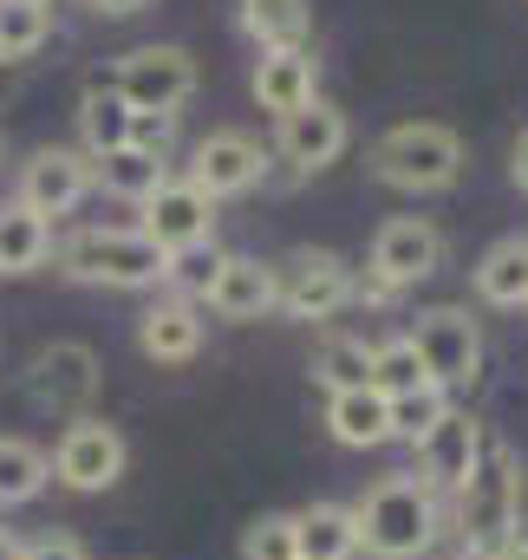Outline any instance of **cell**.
<instances>
[{"label":"cell","instance_id":"2e32d148","mask_svg":"<svg viewBox=\"0 0 528 560\" xmlns=\"http://www.w3.org/2000/svg\"><path fill=\"white\" fill-rule=\"evenodd\" d=\"M313 98H320V59L307 46H287V52H262L255 59V105L262 112L287 118V112H300Z\"/></svg>","mask_w":528,"mask_h":560},{"label":"cell","instance_id":"44dd1931","mask_svg":"<svg viewBox=\"0 0 528 560\" xmlns=\"http://www.w3.org/2000/svg\"><path fill=\"white\" fill-rule=\"evenodd\" d=\"M372 359H379V339H359V332H333L320 339L313 352V385L333 398V392H366L372 385Z\"/></svg>","mask_w":528,"mask_h":560},{"label":"cell","instance_id":"74e56055","mask_svg":"<svg viewBox=\"0 0 528 560\" xmlns=\"http://www.w3.org/2000/svg\"><path fill=\"white\" fill-rule=\"evenodd\" d=\"M457 560H496V555H470V548H463V555H457Z\"/></svg>","mask_w":528,"mask_h":560},{"label":"cell","instance_id":"d4e9b609","mask_svg":"<svg viewBox=\"0 0 528 560\" xmlns=\"http://www.w3.org/2000/svg\"><path fill=\"white\" fill-rule=\"evenodd\" d=\"M131 105L112 92V85H92L85 98H79V138H85V156L99 163V156H112V150H125L131 143Z\"/></svg>","mask_w":528,"mask_h":560},{"label":"cell","instance_id":"7402d4cb","mask_svg":"<svg viewBox=\"0 0 528 560\" xmlns=\"http://www.w3.org/2000/svg\"><path fill=\"white\" fill-rule=\"evenodd\" d=\"M53 255V222L26 202H0V275H33Z\"/></svg>","mask_w":528,"mask_h":560},{"label":"cell","instance_id":"7a4b0ae2","mask_svg":"<svg viewBox=\"0 0 528 560\" xmlns=\"http://www.w3.org/2000/svg\"><path fill=\"white\" fill-rule=\"evenodd\" d=\"M353 522H359V548L372 560H417V555H431L437 535H444V509H437V495L417 476L372 482L353 502Z\"/></svg>","mask_w":528,"mask_h":560},{"label":"cell","instance_id":"ffe728a7","mask_svg":"<svg viewBox=\"0 0 528 560\" xmlns=\"http://www.w3.org/2000/svg\"><path fill=\"white\" fill-rule=\"evenodd\" d=\"M294 548L300 560H353L359 555V522L346 502H307L294 509Z\"/></svg>","mask_w":528,"mask_h":560},{"label":"cell","instance_id":"9a60e30c","mask_svg":"<svg viewBox=\"0 0 528 560\" xmlns=\"http://www.w3.org/2000/svg\"><path fill=\"white\" fill-rule=\"evenodd\" d=\"M353 143V125H346V112L340 105H326V98H313V105H300V112H287L280 118V156L300 170V176H313V170H326V163H340V150Z\"/></svg>","mask_w":528,"mask_h":560},{"label":"cell","instance_id":"e0dca14e","mask_svg":"<svg viewBox=\"0 0 528 560\" xmlns=\"http://www.w3.org/2000/svg\"><path fill=\"white\" fill-rule=\"evenodd\" d=\"M137 352L157 359V365H190L203 352V313H196V300H176V293L157 300L137 319Z\"/></svg>","mask_w":528,"mask_h":560},{"label":"cell","instance_id":"ac0fdd59","mask_svg":"<svg viewBox=\"0 0 528 560\" xmlns=\"http://www.w3.org/2000/svg\"><path fill=\"white\" fill-rule=\"evenodd\" d=\"M216 319H262V313H274V268L267 261H255V255H229V268H222V280H216V293L203 300Z\"/></svg>","mask_w":528,"mask_h":560},{"label":"cell","instance_id":"603a6c76","mask_svg":"<svg viewBox=\"0 0 528 560\" xmlns=\"http://www.w3.org/2000/svg\"><path fill=\"white\" fill-rule=\"evenodd\" d=\"M470 280H477V300L490 306H528V235H503Z\"/></svg>","mask_w":528,"mask_h":560},{"label":"cell","instance_id":"e575fe53","mask_svg":"<svg viewBox=\"0 0 528 560\" xmlns=\"http://www.w3.org/2000/svg\"><path fill=\"white\" fill-rule=\"evenodd\" d=\"M509 176H516V189H528V131L516 138V150H509Z\"/></svg>","mask_w":528,"mask_h":560},{"label":"cell","instance_id":"7c38bea8","mask_svg":"<svg viewBox=\"0 0 528 560\" xmlns=\"http://www.w3.org/2000/svg\"><path fill=\"white\" fill-rule=\"evenodd\" d=\"M262 176H267V150L249 138V131H209V138L196 143V156H190V183H196L209 202L249 196Z\"/></svg>","mask_w":528,"mask_h":560},{"label":"cell","instance_id":"f1b7e54d","mask_svg":"<svg viewBox=\"0 0 528 560\" xmlns=\"http://www.w3.org/2000/svg\"><path fill=\"white\" fill-rule=\"evenodd\" d=\"M450 411H457V405H450V392H444V385H417V392L392 398V436H398V443H424V436L450 418Z\"/></svg>","mask_w":528,"mask_h":560},{"label":"cell","instance_id":"8d00e7d4","mask_svg":"<svg viewBox=\"0 0 528 560\" xmlns=\"http://www.w3.org/2000/svg\"><path fill=\"white\" fill-rule=\"evenodd\" d=\"M20 555H26V541H20L13 528H0V560H20Z\"/></svg>","mask_w":528,"mask_h":560},{"label":"cell","instance_id":"1f68e13d","mask_svg":"<svg viewBox=\"0 0 528 560\" xmlns=\"http://www.w3.org/2000/svg\"><path fill=\"white\" fill-rule=\"evenodd\" d=\"M242 560H300V548H294V515H255L242 528Z\"/></svg>","mask_w":528,"mask_h":560},{"label":"cell","instance_id":"d6986e66","mask_svg":"<svg viewBox=\"0 0 528 560\" xmlns=\"http://www.w3.org/2000/svg\"><path fill=\"white\" fill-rule=\"evenodd\" d=\"M326 430H333V443H346V450H379V443H392V398L386 392H333L326 398Z\"/></svg>","mask_w":528,"mask_h":560},{"label":"cell","instance_id":"52a82bcc","mask_svg":"<svg viewBox=\"0 0 528 560\" xmlns=\"http://www.w3.org/2000/svg\"><path fill=\"white\" fill-rule=\"evenodd\" d=\"M411 346H417L431 385H444V392H470L483 378V332L463 306H424L411 326Z\"/></svg>","mask_w":528,"mask_h":560},{"label":"cell","instance_id":"d590c367","mask_svg":"<svg viewBox=\"0 0 528 560\" xmlns=\"http://www.w3.org/2000/svg\"><path fill=\"white\" fill-rule=\"evenodd\" d=\"M92 7H99V13H112V20H125V13H144L150 0H92Z\"/></svg>","mask_w":528,"mask_h":560},{"label":"cell","instance_id":"ba28073f","mask_svg":"<svg viewBox=\"0 0 528 560\" xmlns=\"http://www.w3.org/2000/svg\"><path fill=\"white\" fill-rule=\"evenodd\" d=\"M274 306L287 319H333L340 306H353V268L346 255L333 248H294L280 268H274Z\"/></svg>","mask_w":528,"mask_h":560},{"label":"cell","instance_id":"9c48e42d","mask_svg":"<svg viewBox=\"0 0 528 560\" xmlns=\"http://www.w3.org/2000/svg\"><path fill=\"white\" fill-rule=\"evenodd\" d=\"M112 92L131 105V112H183L190 105V92H196V59L183 52V46H137L118 59V72H112Z\"/></svg>","mask_w":528,"mask_h":560},{"label":"cell","instance_id":"f35d334b","mask_svg":"<svg viewBox=\"0 0 528 560\" xmlns=\"http://www.w3.org/2000/svg\"><path fill=\"white\" fill-rule=\"evenodd\" d=\"M33 7H53V0H33Z\"/></svg>","mask_w":528,"mask_h":560},{"label":"cell","instance_id":"3957f363","mask_svg":"<svg viewBox=\"0 0 528 560\" xmlns=\"http://www.w3.org/2000/svg\"><path fill=\"white\" fill-rule=\"evenodd\" d=\"M366 170L386 183V189H404V196H437L463 176V138L450 125H392L386 138L366 150Z\"/></svg>","mask_w":528,"mask_h":560},{"label":"cell","instance_id":"5bb4252c","mask_svg":"<svg viewBox=\"0 0 528 560\" xmlns=\"http://www.w3.org/2000/svg\"><path fill=\"white\" fill-rule=\"evenodd\" d=\"M417 450V482L431 489V495H457L463 482H470V469H477V450H483V423L470 418V411H450V418L437 423L424 443H411Z\"/></svg>","mask_w":528,"mask_h":560},{"label":"cell","instance_id":"83f0119b","mask_svg":"<svg viewBox=\"0 0 528 560\" xmlns=\"http://www.w3.org/2000/svg\"><path fill=\"white\" fill-rule=\"evenodd\" d=\"M222 268H229V255H222L216 242H196V248H176V255H170L163 280H170V293H176V300H196V306H203V300L216 293Z\"/></svg>","mask_w":528,"mask_h":560},{"label":"cell","instance_id":"5b68a950","mask_svg":"<svg viewBox=\"0 0 528 560\" xmlns=\"http://www.w3.org/2000/svg\"><path fill=\"white\" fill-rule=\"evenodd\" d=\"M99 385H105L99 352H92V346H79V339H53V346H39V352H33V365H26V398H33V411L66 418V423L92 418Z\"/></svg>","mask_w":528,"mask_h":560},{"label":"cell","instance_id":"f546056e","mask_svg":"<svg viewBox=\"0 0 528 560\" xmlns=\"http://www.w3.org/2000/svg\"><path fill=\"white\" fill-rule=\"evenodd\" d=\"M417 385H431V372H424V359H417L411 332H398V339H379V359H372V392H386V398H404V392H417Z\"/></svg>","mask_w":528,"mask_h":560},{"label":"cell","instance_id":"8992f818","mask_svg":"<svg viewBox=\"0 0 528 560\" xmlns=\"http://www.w3.org/2000/svg\"><path fill=\"white\" fill-rule=\"evenodd\" d=\"M131 463L125 430L105 418H72L53 443V482H66L72 495H105Z\"/></svg>","mask_w":528,"mask_h":560},{"label":"cell","instance_id":"4dcf8cb0","mask_svg":"<svg viewBox=\"0 0 528 560\" xmlns=\"http://www.w3.org/2000/svg\"><path fill=\"white\" fill-rule=\"evenodd\" d=\"M53 33V13L33 0H0V59H33Z\"/></svg>","mask_w":528,"mask_h":560},{"label":"cell","instance_id":"30bf717a","mask_svg":"<svg viewBox=\"0 0 528 560\" xmlns=\"http://www.w3.org/2000/svg\"><path fill=\"white\" fill-rule=\"evenodd\" d=\"M437 268H444V235H437V222H424V215H392V222L372 235L366 275L379 280L386 293H404V287L431 280Z\"/></svg>","mask_w":528,"mask_h":560},{"label":"cell","instance_id":"d6a6232c","mask_svg":"<svg viewBox=\"0 0 528 560\" xmlns=\"http://www.w3.org/2000/svg\"><path fill=\"white\" fill-rule=\"evenodd\" d=\"M170 143H176V118H170V112H137L131 118V150L170 156Z\"/></svg>","mask_w":528,"mask_h":560},{"label":"cell","instance_id":"484cf974","mask_svg":"<svg viewBox=\"0 0 528 560\" xmlns=\"http://www.w3.org/2000/svg\"><path fill=\"white\" fill-rule=\"evenodd\" d=\"M242 26L262 52H287V46H307L313 13L307 0H242Z\"/></svg>","mask_w":528,"mask_h":560},{"label":"cell","instance_id":"6da1fadb","mask_svg":"<svg viewBox=\"0 0 528 560\" xmlns=\"http://www.w3.org/2000/svg\"><path fill=\"white\" fill-rule=\"evenodd\" d=\"M523 489H528V469H523V456H516V443H503L496 430H483L477 469L450 495L457 535H463L470 555H503V541L523 528Z\"/></svg>","mask_w":528,"mask_h":560},{"label":"cell","instance_id":"4316f807","mask_svg":"<svg viewBox=\"0 0 528 560\" xmlns=\"http://www.w3.org/2000/svg\"><path fill=\"white\" fill-rule=\"evenodd\" d=\"M46 482H53V456L26 436H0V509L33 502Z\"/></svg>","mask_w":528,"mask_h":560},{"label":"cell","instance_id":"cb8c5ba5","mask_svg":"<svg viewBox=\"0 0 528 560\" xmlns=\"http://www.w3.org/2000/svg\"><path fill=\"white\" fill-rule=\"evenodd\" d=\"M92 183L99 189H112V196H125V202H150L163 183H170V156H150V150H112V156H99L92 163Z\"/></svg>","mask_w":528,"mask_h":560},{"label":"cell","instance_id":"277c9868","mask_svg":"<svg viewBox=\"0 0 528 560\" xmlns=\"http://www.w3.org/2000/svg\"><path fill=\"white\" fill-rule=\"evenodd\" d=\"M59 268L79 287H118V293H137V287H157L170 255L144 235V229H79L66 248H59Z\"/></svg>","mask_w":528,"mask_h":560},{"label":"cell","instance_id":"4fadbf2b","mask_svg":"<svg viewBox=\"0 0 528 560\" xmlns=\"http://www.w3.org/2000/svg\"><path fill=\"white\" fill-rule=\"evenodd\" d=\"M144 209V235L163 248V255H176V248H196V242H209V229H216V202L190 183V176H170L150 202H137Z\"/></svg>","mask_w":528,"mask_h":560},{"label":"cell","instance_id":"836d02e7","mask_svg":"<svg viewBox=\"0 0 528 560\" xmlns=\"http://www.w3.org/2000/svg\"><path fill=\"white\" fill-rule=\"evenodd\" d=\"M20 560H92V555H85L79 535H39V541H26V555Z\"/></svg>","mask_w":528,"mask_h":560},{"label":"cell","instance_id":"8fae6325","mask_svg":"<svg viewBox=\"0 0 528 560\" xmlns=\"http://www.w3.org/2000/svg\"><path fill=\"white\" fill-rule=\"evenodd\" d=\"M99 183H92V156L85 150H66V143H46V150H33V163L20 170V196L13 202H26L33 215H72L85 196H92Z\"/></svg>","mask_w":528,"mask_h":560}]
</instances>
